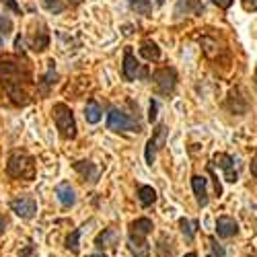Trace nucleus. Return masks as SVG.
Wrapping results in <instances>:
<instances>
[{
    "label": "nucleus",
    "mask_w": 257,
    "mask_h": 257,
    "mask_svg": "<svg viewBox=\"0 0 257 257\" xmlns=\"http://www.w3.org/2000/svg\"><path fill=\"white\" fill-rule=\"evenodd\" d=\"M52 115H54L56 127H58V132L62 134V138L74 140L76 138V121H74V115H72L70 107L66 103H56L52 107Z\"/></svg>",
    "instance_id": "1"
},
{
    "label": "nucleus",
    "mask_w": 257,
    "mask_h": 257,
    "mask_svg": "<svg viewBox=\"0 0 257 257\" xmlns=\"http://www.w3.org/2000/svg\"><path fill=\"white\" fill-rule=\"evenodd\" d=\"M7 173L17 179H33V175H35L33 159L27 157L25 153H13L9 159V165H7Z\"/></svg>",
    "instance_id": "2"
},
{
    "label": "nucleus",
    "mask_w": 257,
    "mask_h": 257,
    "mask_svg": "<svg viewBox=\"0 0 257 257\" xmlns=\"http://www.w3.org/2000/svg\"><path fill=\"white\" fill-rule=\"evenodd\" d=\"M107 127L113 130V132H123V130H136V132H140L142 125L134 117H130L127 113H123L121 109H117V107H111L109 113H107Z\"/></svg>",
    "instance_id": "3"
},
{
    "label": "nucleus",
    "mask_w": 257,
    "mask_h": 257,
    "mask_svg": "<svg viewBox=\"0 0 257 257\" xmlns=\"http://www.w3.org/2000/svg\"><path fill=\"white\" fill-rule=\"evenodd\" d=\"M153 80H155V87L161 95H169V93H173L175 87H177V72L173 68L165 66V68L155 70Z\"/></svg>",
    "instance_id": "4"
},
{
    "label": "nucleus",
    "mask_w": 257,
    "mask_h": 257,
    "mask_svg": "<svg viewBox=\"0 0 257 257\" xmlns=\"http://www.w3.org/2000/svg\"><path fill=\"white\" fill-rule=\"evenodd\" d=\"M11 208H13V212L17 214V216L23 218V220H29L37 214V202L33 198H27V196H21V198L13 200Z\"/></svg>",
    "instance_id": "5"
},
{
    "label": "nucleus",
    "mask_w": 257,
    "mask_h": 257,
    "mask_svg": "<svg viewBox=\"0 0 257 257\" xmlns=\"http://www.w3.org/2000/svg\"><path fill=\"white\" fill-rule=\"evenodd\" d=\"M165 136H167V127H165V125H159V127H157V134L146 142V153H144V157H146V163H148V165L155 163L157 148H161V146L165 144Z\"/></svg>",
    "instance_id": "6"
},
{
    "label": "nucleus",
    "mask_w": 257,
    "mask_h": 257,
    "mask_svg": "<svg viewBox=\"0 0 257 257\" xmlns=\"http://www.w3.org/2000/svg\"><path fill=\"white\" fill-rule=\"evenodd\" d=\"M121 74H123L125 80H136L138 74H140V64H138V60L134 58V54H132L130 50H125V54H123Z\"/></svg>",
    "instance_id": "7"
},
{
    "label": "nucleus",
    "mask_w": 257,
    "mask_h": 257,
    "mask_svg": "<svg viewBox=\"0 0 257 257\" xmlns=\"http://www.w3.org/2000/svg\"><path fill=\"white\" fill-rule=\"evenodd\" d=\"M237 232H239V224L234 222L232 218L220 216V218L216 220V234H218L220 239H230V237H234Z\"/></svg>",
    "instance_id": "8"
},
{
    "label": "nucleus",
    "mask_w": 257,
    "mask_h": 257,
    "mask_svg": "<svg viewBox=\"0 0 257 257\" xmlns=\"http://www.w3.org/2000/svg\"><path fill=\"white\" fill-rule=\"evenodd\" d=\"M56 196H58V200H60V204L64 206V208H70V206H74V202H76V191H74V187L70 185V183H60V185H56Z\"/></svg>",
    "instance_id": "9"
},
{
    "label": "nucleus",
    "mask_w": 257,
    "mask_h": 257,
    "mask_svg": "<svg viewBox=\"0 0 257 257\" xmlns=\"http://www.w3.org/2000/svg\"><path fill=\"white\" fill-rule=\"evenodd\" d=\"M74 171H76V173H80L82 181H89V183H95L97 177H99V169L91 161H78V163H74Z\"/></svg>",
    "instance_id": "10"
},
{
    "label": "nucleus",
    "mask_w": 257,
    "mask_h": 257,
    "mask_svg": "<svg viewBox=\"0 0 257 257\" xmlns=\"http://www.w3.org/2000/svg\"><path fill=\"white\" fill-rule=\"evenodd\" d=\"M214 161H216V165L224 171V179L226 181H230V183H234V181H237L239 179V173H237V171H234L232 169V157H228V155H216V157H214Z\"/></svg>",
    "instance_id": "11"
},
{
    "label": "nucleus",
    "mask_w": 257,
    "mask_h": 257,
    "mask_svg": "<svg viewBox=\"0 0 257 257\" xmlns=\"http://www.w3.org/2000/svg\"><path fill=\"white\" fill-rule=\"evenodd\" d=\"M191 189L196 194V200L200 206H208V187H206V177L194 175L191 177Z\"/></svg>",
    "instance_id": "12"
},
{
    "label": "nucleus",
    "mask_w": 257,
    "mask_h": 257,
    "mask_svg": "<svg viewBox=\"0 0 257 257\" xmlns=\"http://www.w3.org/2000/svg\"><path fill=\"white\" fill-rule=\"evenodd\" d=\"M140 56H142L146 62H157V60L161 58V48L155 44V41H142Z\"/></svg>",
    "instance_id": "13"
},
{
    "label": "nucleus",
    "mask_w": 257,
    "mask_h": 257,
    "mask_svg": "<svg viewBox=\"0 0 257 257\" xmlns=\"http://www.w3.org/2000/svg\"><path fill=\"white\" fill-rule=\"evenodd\" d=\"M136 196H138V200H140V204H142L144 208L153 206V204L157 202V191H155L151 185H140L138 191H136Z\"/></svg>",
    "instance_id": "14"
},
{
    "label": "nucleus",
    "mask_w": 257,
    "mask_h": 257,
    "mask_svg": "<svg viewBox=\"0 0 257 257\" xmlns=\"http://www.w3.org/2000/svg\"><path fill=\"white\" fill-rule=\"evenodd\" d=\"M101 115H103L101 105H99L97 101H93V99H91V101L87 103V107H84V119H87L89 123H99Z\"/></svg>",
    "instance_id": "15"
},
{
    "label": "nucleus",
    "mask_w": 257,
    "mask_h": 257,
    "mask_svg": "<svg viewBox=\"0 0 257 257\" xmlns=\"http://www.w3.org/2000/svg\"><path fill=\"white\" fill-rule=\"evenodd\" d=\"M153 230V220L151 218H136L134 222H132V230L130 232H134V234H140V237H146L148 232Z\"/></svg>",
    "instance_id": "16"
},
{
    "label": "nucleus",
    "mask_w": 257,
    "mask_h": 257,
    "mask_svg": "<svg viewBox=\"0 0 257 257\" xmlns=\"http://www.w3.org/2000/svg\"><path fill=\"white\" fill-rule=\"evenodd\" d=\"M115 237H117V234H115V230L113 228H105L101 234H99V237H97V247H113L115 245Z\"/></svg>",
    "instance_id": "17"
},
{
    "label": "nucleus",
    "mask_w": 257,
    "mask_h": 257,
    "mask_svg": "<svg viewBox=\"0 0 257 257\" xmlns=\"http://www.w3.org/2000/svg\"><path fill=\"white\" fill-rule=\"evenodd\" d=\"M130 7H132V11H136L142 17H148V15H151V11H153L151 0H130Z\"/></svg>",
    "instance_id": "18"
},
{
    "label": "nucleus",
    "mask_w": 257,
    "mask_h": 257,
    "mask_svg": "<svg viewBox=\"0 0 257 257\" xmlns=\"http://www.w3.org/2000/svg\"><path fill=\"white\" fill-rule=\"evenodd\" d=\"M78 239H80V228H76L70 237L66 239V249L70 253H78Z\"/></svg>",
    "instance_id": "19"
},
{
    "label": "nucleus",
    "mask_w": 257,
    "mask_h": 257,
    "mask_svg": "<svg viewBox=\"0 0 257 257\" xmlns=\"http://www.w3.org/2000/svg\"><path fill=\"white\" fill-rule=\"evenodd\" d=\"M11 31H13V21L9 17H5V15H0V33L9 35Z\"/></svg>",
    "instance_id": "20"
},
{
    "label": "nucleus",
    "mask_w": 257,
    "mask_h": 257,
    "mask_svg": "<svg viewBox=\"0 0 257 257\" xmlns=\"http://www.w3.org/2000/svg\"><path fill=\"white\" fill-rule=\"evenodd\" d=\"M41 3H44V7H46L50 13H56V15L62 13V9H64L60 0H41Z\"/></svg>",
    "instance_id": "21"
},
{
    "label": "nucleus",
    "mask_w": 257,
    "mask_h": 257,
    "mask_svg": "<svg viewBox=\"0 0 257 257\" xmlns=\"http://www.w3.org/2000/svg\"><path fill=\"white\" fill-rule=\"evenodd\" d=\"M157 111H159V103L155 99H151V109H148V121L151 123L157 121Z\"/></svg>",
    "instance_id": "22"
},
{
    "label": "nucleus",
    "mask_w": 257,
    "mask_h": 257,
    "mask_svg": "<svg viewBox=\"0 0 257 257\" xmlns=\"http://www.w3.org/2000/svg\"><path fill=\"white\" fill-rule=\"evenodd\" d=\"M181 230H183V234H185V239L187 241H191V239H194V228H189V222L185 220V218H181Z\"/></svg>",
    "instance_id": "23"
},
{
    "label": "nucleus",
    "mask_w": 257,
    "mask_h": 257,
    "mask_svg": "<svg viewBox=\"0 0 257 257\" xmlns=\"http://www.w3.org/2000/svg\"><path fill=\"white\" fill-rule=\"evenodd\" d=\"M210 245H212V255H210V257H224V249H222L216 241L212 239V241H210Z\"/></svg>",
    "instance_id": "24"
},
{
    "label": "nucleus",
    "mask_w": 257,
    "mask_h": 257,
    "mask_svg": "<svg viewBox=\"0 0 257 257\" xmlns=\"http://www.w3.org/2000/svg\"><path fill=\"white\" fill-rule=\"evenodd\" d=\"M0 3H3V5H7L13 13H17V15H21V7L15 3V0H0Z\"/></svg>",
    "instance_id": "25"
},
{
    "label": "nucleus",
    "mask_w": 257,
    "mask_h": 257,
    "mask_svg": "<svg viewBox=\"0 0 257 257\" xmlns=\"http://www.w3.org/2000/svg\"><path fill=\"white\" fill-rule=\"evenodd\" d=\"M245 11H257V0H243Z\"/></svg>",
    "instance_id": "26"
},
{
    "label": "nucleus",
    "mask_w": 257,
    "mask_h": 257,
    "mask_svg": "<svg viewBox=\"0 0 257 257\" xmlns=\"http://www.w3.org/2000/svg\"><path fill=\"white\" fill-rule=\"evenodd\" d=\"M214 3H216L220 9H228L232 5V0H214Z\"/></svg>",
    "instance_id": "27"
},
{
    "label": "nucleus",
    "mask_w": 257,
    "mask_h": 257,
    "mask_svg": "<svg viewBox=\"0 0 257 257\" xmlns=\"http://www.w3.org/2000/svg\"><path fill=\"white\" fill-rule=\"evenodd\" d=\"M251 173H253V177L257 179V159H253V163H251Z\"/></svg>",
    "instance_id": "28"
},
{
    "label": "nucleus",
    "mask_w": 257,
    "mask_h": 257,
    "mask_svg": "<svg viewBox=\"0 0 257 257\" xmlns=\"http://www.w3.org/2000/svg\"><path fill=\"white\" fill-rule=\"evenodd\" d=\"M5 230H7V220H5L3 216H0V234H3Z\"/></svg>",
    "instance_id": "29"
},
{
    "label": "nucleus",
    "mask_w": 257,
    "mask_h": 257,
    "mask_svg": "<svg viewBox=\"0 0 257 257\" xmlns=\"http://www.w3.org/2000/svg\"><path fill=\"white\" fill-rule=\"evenodd\" d=\"M82 0H68V5H72V7H76V5H80Z\"/></svg>",
    "instance_id": "30"
},
{
    "label": "nucleus",
    "mask_w": 257,
    "mask_h": 257,
    "mask_svg": "<svg viewBox=\"0 0 257 257\" xmlns=\"http://www.w3.org/2000/svg\"><path fill=\"white\" fill-rule=\"evenodd\" d=\"M91 257H107V255H103V253H95V255H91Z\"/></svg>",
    "instance_id": "31"
},
{
    "label": "nucleus",
    "mask_w": 257,
    "mask_h": 257,
    "mask_svg": "<svg viewBox=\"0 0 257 257\" xmlns=\"http://www.w3.org/2000/svg\"><path fill=\"white\" fill-rule=\"evenodd\" d=\"M185 257H198V255H196V253H187Z\"/></svg>",
    "instance_id": "32"
},
{
    "label": "nucleus",
    "mask_w": 257,
    "mask_h": 257,
    "mask_svg": "<svg viewBox=\"0 0 257 257\" xmlns=\"http://www.w3.org/2000/svg\"><path fill=\"white\" fill-rule=\"evenodd\" d=\"M255 84H257V70H255Z\"/></svg>",
    "instance_id": "33"
},
{
    "label": "nucleus",
    "mask_w": 257,
    "mask_h": 257,
    "mask_svg": "<svg viewBox=\"0 0 257 257\" xmlns=\"http://www.w3.org/2000/svg\"><path fill=\"white\" fill-rule=\"evenodd\" d=\"M157 3H159V5H163V3H165V0H157Z\"/></svg>",
    "instance_id": "34"
},
{
    "label": "nucleus",
    "mask_w": 257,
    "mask_h": 257,
    "mask_svg": "<svg viewBox=\"0 0 257 257\" xmlns=\"http://www.w3.org/2000/svg\"><path fill=\"white\" fill-rule=\"evenodd\" d=\"M0 44H3V37H0Z\"/></svg>",
    "instance_id": "35"
}]
</instances>
